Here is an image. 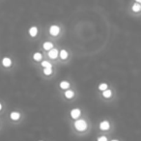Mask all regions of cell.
Wrapping results in <instances>:
<instances>
[{
	"label": "cell",
	"instance_id": "cell-11",
	"mask_svg": "<svg viewBox=\"0 0 141 141\" xmlns=\"http://www.w3.org/2000/svg\"><path fill=\"white\" fill-rule=\"evenodd\" d=\"M73 96H74V93H73L72 90H68V91H66V93H65V97L67 98V99H72Z\"/></svg>",
	"mask_w": 141,
	"mask_h": 141
},
{
	"label": "cell",
	"instance_id": "cell-6",
	"mask_svg": "<svg viewBox=\"0 0 141 141\" xmlns=\"http://www.w3.org/2000/svg\"><path fill=\"white\" fill-rule=\"evenodd\" d=\"M57 55H58V50L55 49H51L50 50H49V56L51 58V59H55L57 57Z\"/></svg>",
	"mask_w": 141,
	"mask_h": 141
},
{
	"label": "cell",
	"instance_id": "cell-18",
	"mask_svg": "<svg viewBox=\"0 0 141 141\" xmlns=\"http://www.w3.org/2000/svg\"><path fill=\"white\" fill-rule=\"evenodd\" d=\"M99 89H100L101 91H105V90L107 89V84H106V83H101V84H100V86H99Z\"/></svg>",
	"mask_w": 141,
	"mask_h": 141
},
{
	"label": "cell",
	"instance_id": "cell-15",
	"mask_svg": "<svg viewBox=\"0 0 141 141\" xmlns=\"http://www.w3.org/2000/svg\"><path fill=\"white\" fill-rule=\"evenodd\" d=\"M60 57H61V59H67V57H68V52L65 50V49H63V50H61V52H60Z\"/></svg>",
	"mask_w": 141,
	"mask_h": 141
},
{
	"label": "cell",
	"instance_id": "cell-14",
	"mask_svg": "<svg viewBox=\"0 0 141 141\" xmlns=\"http://www.w3.org/2000/svg\"><path fill=\"white\" fill-rule=\"evenodd\" d=\"M60 87L62 89H68L69 87H70V83L69 82H67V81H62L60 83Z\"/></svg>",
	"mask_w": 141,
	"mask_h": 141
},
{
	"label": "cell",
	"instance_id": "cell-13",
	"mask_svg": "<svg viewBox=\"0 0 141 141\" xmlns=\"http://www.w3.org/2000/svg\"><path fill=\"white\" fill-rule=\"evenodd\" d=\"M42 53L40 52H36L34 53V55H33V58H34V60L35 61H40L42 59Z\"/></svg>",
	"mask_w": 141,
	"mask_h": 141
},
{
	"label": "cell",
	"instance_id": "cell-5",
	"mask_svg": "<svg viewBox=\"0 0 141 141\" xmlns=\"http://www.w3.org/2000/svg\"><path fill=\"white\" fill-rule=\"evenodd\" d=\"M29 35L31 37H36L37 34H38V28H37L36 26H32V27H30L29 28Z\"/></svg>",
	"mask_w": 141,
	"mask_h": 141
},
{
	"label": "cell",
	"instance_id": "cell-7",
	"mask_svg": "<svg viewBox=\"0 0 141 141\" xmlns=\"http://www.w3.org/2000/svg\"><path fill=\"white\" fill-rule=\"evenodd\" d=\"M109 123L107 121H104L101 122V124H100V129H102V130H107L109 129Z\"/></svg>",
	"mask_w": 141,
	"mask_h": 141
},
{
	"label": "cell",
	"instance_id": "cell-8",
	"mask_svg": "<svg viewBox=\"0 0 141 141\" xmlns=\"http://www.w3.org/2000/svg\"><path fill=\"white\" fill-rule=\"evenodd\" d=\"M20 117V114L18 112H16V111H13L11 114H10V118L14 120V121H16V120H18Z\"/></svg>",
	"mask_w": 141,
	"mask_h": 141
},
{
	"label": "cell",
	"instance_id": "cell-17",
	"mask_svg": "<svg viewBox=\"0 0 141 141\" xmlns=\"http://www.w3.org/2000/svg\"><path fill=\"white\" fill-rule=\"evenodd\" d=\"M51 73H52L51 68H44V73L45 76H49V74H51Z\"/></svg>",
	"mask_w": 141,
	"mask_h": 141
},
{
	"label": "cell",
	"instance_id": "cell-12",
	"mask_svg": "<svg viewBox=\"0 0 141 141\" xmlns=\"http://www.w3.org/2000/svg\"><path fill=\"white\" fill-rule=\"evenodd\" d=\"M111 95H112L111 90L106 89V90H105V91H102V96H104L105 98H110V97H111Z\"/></svg>",
	"mask_w": 141,
	"mask_h": 141
},
{
	"label": "cell",
	"instance_id": "cell-22",
	"mask_svg": "<svg viewBox=\"0 0 141 141\" xmlns=\"http://www.w3.org/2000/svg\"><path fill=\"white\" fill-rule=\"evenodd\" d=\"M111 141H118V140H116V139H114V140H111Z\"/></svg>",
	"mask_w": 141,
	"mask_h": 141
},
{
	"label": "cell",
	"instance_id": "cell-16",
	"mask_svg": "<svg viewBox=\"0 0 141 141\" xmlns=\"http://www.w3.org/2000/svg\"><path fill=\"white\" fill-rule=\"evenodd\" d=\"M42 67H44V68H51L52 66H51V64H50L49 62H48V61H43V62H42Z\"/></svg>",
	"mask_w": 141,
	"mask_h": 141
},
{
	"label": "cell",
	"instance_id": "cell-1",
	"mask_svg": "<svg viewBox=\"0 0 141 141\" xmlns=\"http://www.w3.org/2000/svg\"><path fill=\"white\" fill-rule=\"evenodd\" d=\"M74 127L77 130L79 131H82V130H85L86 128H87V124L84 120H77L76 123H74Z\"/></svg>",
	"mask_w": 141,
	"mask_h": 141
},
{
	"label": "cell",
	"instance_id": "cell-10",
	"mask_svg": "<svg viewBox=\"0 0 141 141\" xmlns=\"http://www.w3.org/2000/svg\"><path fill=\"white\" fill-rule=\"evenodd\" d=\"M43 48H44V49H45V50H49V49H51L53 48V44L52 43H49V42H45V43H44V44H43Z\"/></svg>",
	"mask_w": 141,
	"mask_h": 141
},
{
	"label": "cell",
	"instance_id": "cell-20",
	"mask_svg": "<svg viewBox=\"0 0 141 141\" xmlns=\"http://www.w3.org/2000/svg\"><path fill=\"white\" fill-rule=\"evenodd\" d=\"M135 2H137V3H141V0H135Z\"/></svg>",
	"mask_w": 141,
	"mask_h": 141
},
{
	"label": "cell",
	"instance_id": "cell-3",
	"mask_svg": "<svg viewBox=\"0 0 141 141\" xmlns=\"http://www.w3.org/2000/svg\"><path fill=\"white\" fill-rule=\"evenodd\" d=\"M80 114H81L80 109L74 108L71 110V116H72V118H73V119H77L78 117L80 116Z\"/></svg>",
	"mask_w": 141,
	"mask_h": 141
},
{
	"label": "cell",
	"instance_id": "cell-21",
	"mask_svg": "<svg viewBox=\"0 0 141 141\" xmlns=\"http://www.w3.org/2000/svg\"><path fill=\"white\" fill-rule=\"evenodd\" d=\"M1 109H2V104L0 102V110H1Z\"/></svg>",
	"mask_w": 141,
	"mask_h": 141
},
{
	"label": "cell",
	"instance_id": "cell-9",
	"mask_svg": "<svg viewBox=\"0 0 141 141\" xmlns=\"http://www.w3.org/2000/svg\"><path fill=\"white\" fill-rule=\"evenodd\" d=\"M131 9H133V11L134 13H138L141 11V5L140 3H134V4L133 5V7H131Z\"/></svg>",
	"mask_w": 141,
	"mask_h": 141
},
{
	"label": "cell",
	"instance_id": "cell-19",
	"mask_svg": "<svg viewBox=\"0 0 141 141\" xmlns=\"http://www.w3.org/2000/svg\"><path fill=\"white\" fill-rule=\"evenodd\" d=\"M98 141H107V138L105 136H101L98 138Z\"/></svg>",
	"mask_w": 141,
	"mask_h": 141
},
{
	"label": "cell",
	"instance_id": "cell-2",
	"mask_svg": "<svg viewBox=\"0 0 141 141\" xmlns=\"http://www.w3.org/2000/svg\"><path fill=\"white\" fill-rule=\"evenodd\" d=\"M60 32V27L59 26H57V25H51L50 27H49V33H50V35H52V36H57L58 34Z\"/></svg>",
	"mask_w": 141,
	"mask_h": 141
},
{
	"label": "cell",
	"instance_id": "cell-4",
	"mask_svg": "<svg viewBox=\"0 0 141 141\" xmlns=\"http://www.w3.org/2000/svg\"><path fill=\"white\" fill-rule=\"evenodd\" d=\"M2 65L6 67V68H8L10 67L11 65H12V60H11V58H9V57H4L3 59H2Z\"/></svg>",
	"mask_w": 141,
	"mask_h": 141
}]
</instances>
